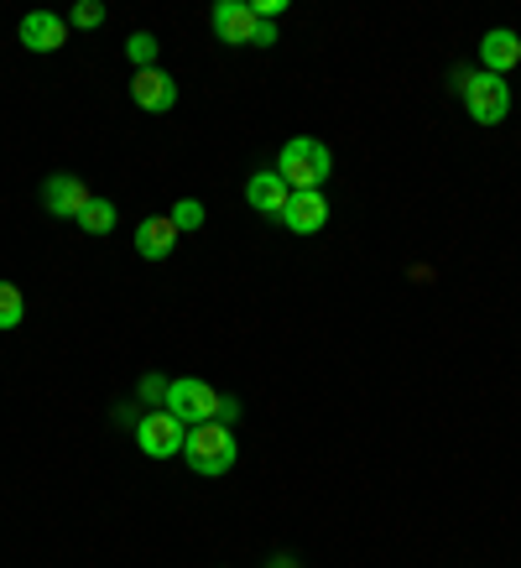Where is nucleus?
Returning <instances> with one entry per match:
<instances>
[{
  "label": "nucleus",
  "instance_id": "obj_1",
  "mask_svg": "<svg viewBox=\"0 0 521 568\" xmlns=\"http://www.w3.org/2000/svg\"><path fill=\"white\" fill-rule=\"evenodd\" d=\"M162 413H173L177 423H235L241 417V402L235 396H219L208 381H193V376H177L167 381V396H162Z\"/></svg>",
  "mask_w": 521,
  "mask_h": 568
},
{
  "label": "nucleus",
  "instance_id": "obj_18",
  "mask_svg": "<svg viewBox=\"0 0 521 568\" xmlns=\"http://www.w3.org/2000/svg\"><path fill=\"white\" fill-rule=\"evenodd\" d=\"M100 21H104V6H100V0H79V6L69 11V32H94Z\"/></svg>",
  "mask_w": 521,
  "mask_h": 568
},
{
  "label": "nucleus",
  "instance_id": "obj_16",
  "mask_svg": "<svg viewBox=\"0 0 521 568\" xmlns=\"http://www.w3.org/2000/svg\"><path fill=\"white\" fill-rule=\"evenodd\" d=\"M156 52H162V48H156L152 32H131V37H125V58L136 63V73L141 69H156Z\"/></svg>",
  "mask_w": 521,
  "mask_h": 568
},
{
  "label": "nucleus",
  "instance_id": "obj_11",
  "mask_svg": "<svg viewBox=\"0 0 521 568\" xmlns=\"http://www.w3.org/2000/svg\"><path fill=\"white\" fill-rule=\"evenodd\" d=\"M17 37H21V48H32V52H58L69 42V21L52 17V11H27Z\"/></svg>",
  "mask_w": 521,
  "mask_h": 568
},
{
  "label": "nucleus",
  "instance_id": "obj_17",
  "mask_svg": "<svg viewBox=\"0 0 521 568\" xmlns=\"http://www.w3.org/2000/svg\"><path fill=\"white\" fill-rule=\"evenodd\" d=\"M167 220L177 224V230H183V235H188V230H204V204H198V199H177L173 204V214H167Z\"/></svg>",
  "mask_w": 521,
  "mask_h": 568
},
{
  "label": "nucleus",
  "instance_id": "obj_8",
  "mask_svg": "<svg viewBox=\"0 0 521 568\" xmlns=\"http://www.w3.org/2000/svg\"><path fill=\"white\" fill-rule=\"evenodd\" d=\"M131 100H136V110H146V115H167L177 104V79L167 69H141L136 79H131Z\"/></svg>",
  "mask_w": 521,
  "mask_h": 568
},
{
  "label": "nucleus",
  "instance_id": "obj_5",
  "mask_svg": "<svg viewBox=\"0 0 521 568\" xmlns=\"http://www.w3.org/2000/svg\"><path fill=\"white\" fill-rule=\"evenodd\" d=\"M188 444V423H177L173 413H146L136 423V448L146 459H177Z\"/></svg>",
  "mask_w": 521,
  "mask_h": 568
},
{
  "label": "nucleus",
  "instance_id": "obj_15",
  "mask_svg": "<svg viewBox=\"0 0 521 568\" xmlns=\"http://www.w3.org/2000/svg\"><path fill=\"white\" fill-rule=\"evenodd\" d=\"M21 318H27V297H21L17 282H0V334L6 328H21Z\"/></svg>",
  "mask_w": 521,
  "mask_h": 568
},
{
  "label": "nucleus",
  "instance_id": "obj_13",
  "mask_svg": "<svg viewBox=\"0 0 521 568\" xmlns=\"http://www.w3.org/2000/svg\"><path fill=\"white\" fill-rule=\"evenodd\" d=\"M480 63H486V73H501L505 69H517L521 63V37L511 32V27H496V32L480 37Z\"/></svg>",
  "mask_w": 521,
  "mask_h": 568
},
{
  "label": "nucleus",
  "instance_id": "obj_14",
  "mask_svg": "<svg viewBox=\"0 0 521 568\" xmlns=\"http://www.w3.org/2000/svg\"><path fill=\"white\" fill-rule=\"evenodd\" d=\"M115 220H121V214H115V204L94 193V199L84 204V214H79V230H84V235H110V230H115Z\"/></svg>",
  "mask_w": 521,
  "mask_h": 568
},
{
  "label": "nucleus",
  "instance_id": "obj_7",
  "mask_svg": "<svg viewBox=\"0 0 521 568\" xmlns=\"http://www.w3.org/2000/svg\"><path fill=\"white\" fill-rule=\"evenodd\" d=\"M208 21H214V37L225 42V48H241V42H256V11H251V0H219L214 11H208Z\"/></svg>",
  "mask_w": 521,
  "mask_h": 568
},
{
  "label": "nucleus",
  "instance_id": "obj_3",
  "mask_svg": "<svg viewBox=\"0 0 521 568\" xmlns=\"http://www.w3.org/2000/svg\"><path fill=\"white\" fill-rule=\"evenodd\" d=\"M183 459H188L193 475L219 480V475H229V469H235V459H241V444H235V433H229L225 423H198V428H188Z\"/></svg>",
  "mask_w": 521,
  "mask_h": 568
},
{
  "label": "nucleus",
  "instance_id": "obj_2",
  "mask_svg": "<svg viewBox=\"0 0 521 568\" xmlns=\"http://www.w3.org/2000/svg\"><path fill=\"white\" fill-rule=\"evenodd\" d=\"M277 173L293 193H318L334 178V152L318 136H293L277 152Z\"/></svg>",
  "mask_w": 521,
  "mask_h": 568
},
{
  "label": "nucleus",
  "instance_id": "obj_9",
  "mask_svg": "<svg viewBox=\"0 0 521 568\" xmlns=\"http://www.w3.org/2000/svg\"><path fill=\"white\" fill-rule=\"evenodd\" d=\"M287 199H293V189L282 183L277 168H260V173L245 178V204L256 209V214H266V220H282Z\"/></svg>",
  "mask_w": 521,
  "mask_h": 568
},
{
  "label": "nucleus",
  "instance_id": "obj_21",
  "mask_svg": "<svg viewBox=\"0 0 521 568\" xmlns=\"http://www.w3.org/2000/svg\"><path fill=\"white\" fill-rule=\"evenodd\" d=\"M256 42H260V48H272V42H277V27H272V21H260V27H256Z\"/></svg>",
  "mask_w": 521,
  "mask_h": 568
},
{
  "label": "nucleus",
  "instance_id": "obj_19",
  "mask_svg": "<svg viewBox=\"0 0 521 568\" xmlns=\"http://www.w3.org/2000/svg\"><path fill=\"white\" fill-rule=\"evenodd\" d=\"M251 11H256V21H277V17H287L293 6H287V0H251Z\"/></svg>",
  "mask_w": 521,
  "mask_h": 568
},
{
  "label": "nucleus",
  "instance_id": "obj_20",
  "mask_svg": "<svg viewBox=\"0 0 521 568\" xmlns=\"http://www.w3.org/2000/svg\"><path fill=\"white\" fill-rule=\"evenodd\" d=\"M167 396V376H141V402H162Z\"/></svg>",
  "mask_w": 521,
  "mask_h": 568
},
{
  "label": "nucleus",
  "instance_id": "obj_12",
  "mask_svg": "<svg viewBox=\"0 0 521 568\" xmlns=\"http://www.w3.org/2000/svg\"><path fill=\"white\" fill-rule=\"evenodd\" d=\"M177 235H183V230H177L167 214H152V220H141V224H136V256H141V261H167V256L177 251Z\"/></svg>",
  "mask_w": 521,
  "mask_h": 568
},
{
  "label": "nucleus",
  "instance_id": "obj_10",
  "mask_svg": "<svg viewBox=\"0 0 521 568\" xmlns=\"http://www.w3.org/2000/svg\"><path fill=\"white\" fill-rule=\"evenodd\" d=\"M329 224V199L324 193H293L282 209V230L287 235H318Z\"/></svg>",
  "mask_w": 521,
  "mask_h": 568
},
{
  "label": "nucleus",
  "instance_id": "obj_6",
  "mask_svg": "<svg viewBox=\"0 0 521 568\" xmlns=\"http://www.w3.org/2000/svg\"><path fill=\"white\" fill-rule=\"evenodd\" d=\"M89 199H94L89 183L84 178H73V173H52L48 183H42V209H48L52 220H79Z\"/></svg>",
  "mask_w": 521,
  "mask_h": 568
},
{
  "label": "nucleus",
  "instance_id": "obj_22",
  "mask_svg": "<svg viewBox=\"0 0 521 568\" xmlns=\"http://www.w3.org/2000/svg\"><path fill=\"white\" fill-rule=\"evenodd\" d=\"M277 568H293V564H287V558H277Z\"/></svg>",
  "mask_w": 521,
  "mask_h": 568
},
{
  "label": "nucleus",
  "instance_id": "obj_4",
  "mask_svg": "<svg viewBox=\"0 0 521 568\" xmlns=\"http://www.w3.org/2000/svg\"><path fill=\"white\" fill-rule=\"evenodd\" d=\"M453 89H459V100H464L469 121L474 125H501L511 115V84H505L501 73H453Z\"/></svg>",
  "mask_w": 521,
  "mask_h": 568
}]
</instances>
